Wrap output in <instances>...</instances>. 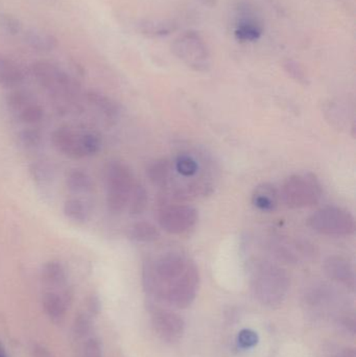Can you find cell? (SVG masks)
<instances>
[{"label":"cell","instance_id":"cell-1","mask_svg":"<svg viewBox=\"0 0 356 357\" xmlns=\"http://www.w3.org/2000/svg\"><path fill=\"white\" fill-rule=\"evenodd\" d=\"M142 287L152 303L187 308L200 287V273L192 258L181 252H167L142 266Z\"/></svg>","mask_w":356,"mask_h":357},{"label":"cell","instance_id":"cell-2","mask_svg":"<svg viewBox=\"0 0 356 357\" xmlns=\"http://www.w3.org/2000/svg\"><path fill=\"white\" fill-rule=\"evenodd\" d=\"M250 287L255 299L269 308L282 305L290 291L288 272L271 260L251 257L248 261Z\"/></svg>","mask_w":356,"mask_h":357},{"label":"cell","instance_id":"cell-3","mask_svg":"<svg viewBox=\"0 0 356 357\" xmlns=\"http://www.w3.org/2000/svg\"><path fill=\"white\" fill-rule=\"evenodd\" d=\"M107 187V206L112 213L125 211L130 195L135 186L131 169L121 161H111L105 169Z\"/></svg>","mask_w":356,"mask_h":357},{"label":"cell","instance_id":"cell-4","mask_svg":"<svg viewBox=\"0 0 356 357\" xmlns=\"http://www.w3.org/2000/svg\"><path fill=\"white\" fill-rule=\"evenodd\" d=\"M323 195L321 182L313 173L295 174L284 181L281 197L293 209L317 205Z\"/></svg>","mask_w":356,"mask_h":357},{"label":"cell","instance_id":"cell-5","mask_svg":"<svg viewBox=\"0 0 356 357\" xmlns=\"http://www.w3.org/2000/svg\"><path fill=\"white\" fill-rule=\"evenodd\" d=\"M31 75L37 83L54 98L72 100L79 96V84L52 63L46 61L33 63Z\"/></svg>","mask_w":356,"mask_h":357},{"label":"cell","instance_id":"cell-6","mask_svg":"<svg viewBox=\"0 0 356 357\" xmlns=\"http://www.w3.org/2000/svg\"><path fill=\"white\" fill-rule=\"evenodd\" d=\"M173 54L188 68L204 73L211 66L208 45L200 33L186 31L180 33L171 44Z\"/></svg>","mask_w":356,"mask_h":357},{"label":"cell","instance_id":"cell-7","mask_svg":"<svg viewBox=\"0 0 356 357\" xmlns=\"http://www.w3.org/2000/svg\"><path fill=\"white\" fill-rule=\"evenodd\" d=\"M311 230L332 237L350 236L355 231V218L348 210L327 206L317 210L307 220Z\"/></svg>","mask_w":356,"mask_h":357},{"label":"cell","instance_id":"cell-8","mask_svg":"<svg viewBox=\"0 0 356 357\" xmlns=\"http://www.w3.org/2000/svg\"><path fill=\"white\" fill-rule=\"evenodd\" d=\"M263 248L276 259L291 264L313 259L317 254L314 245L309 241L293 239L281 235L269 236Z\"/></svg>","mask_w":356,"mask_h":357},{"label":"cell","instance_id":"cell-9","mask_svg":"<svg viewBox=\"0 0 356 357\" xmlns=\"http://www.w3.org/2000/svg\"><path fill=\"white\" fill-rule=\"evenodd\" d=\"M198 220V210L190 205L171 204L159 210V225L169 234L180 235L187 232L196 226Z\"/></svg>","mask_w":356,"mask_h":357},{"label":"cell","instance_id":"cell-10","mask_svg":"<svg viewBox=\"0 0 356 357\" xmlns=\"http://www.w3.org/2000/svg\"><path fill=\"white\" fill-rule=\"evenodd\" d=\"M148 308L153 327L160 339L169 343H176L181 340L185 331V322L180 314L152 302H148Z\"/></svg>","mask_w":356,"mask_h":357},{"label":"cell","instance_id":"cell-11","mask_svg":"<svg viewBox=\"0 0 356 357\" xmlns=\"http://www.w3.org/2000/svg\"><path fill=\"white\" fill-rule=\"evenodd\" d=\"M323 270L330 280L355 291V266L348 258L342 255L330 256L324 261Z\"/></svg>","mask_w":356,"mask_h":357},{"label":"cell","instance_id":"cell-12","mask_svg":"<svg viewBox=\"0 0 356 357\" xmlns=\"http://www.w3.org/2000/svg\"><path fill=\"white\" fill-rule=\"evenodd\" d=\"M52 142L58 152L69 158H85L82 150L81 134H77L68 126H63L54 130L52 134Z\"/></svg>","mask_w":356,"mask_h":357},{"label":"cell","instance_id":"cell-13","mask_svg":"<svg viewBox=\"0 0 356 357\" xmlns=\"http://www.w3.org/2000/svg\"><path fill=\"white\" fill-rule=\"evenodd\" d=\"M86 100L90 106L93 107L98 112L104 117L107 123L113 125L121 117V106L113 98H109L106 94L98 91H88L86 93Z\"/></svg>","mask_w":356,"mask_h":357},{"label":"cell","instance_id":"cell-14","mask_svg":"<svg viewBox=\"0 0 356 357\" xmlns=\"http://www.w3.org/2000/svg\"><path fill=\"white\" fill-rule=\"evenodd\" d=\"M279 192L271 183H261L252 193V204L263 212H273L277 208Z\"/></svg>","mask_w":356,"mask_h":357},{"label":"cell","instance_id":"cell-15","mask_svg":"<svg viewBox=\"0 0 356 357\" xmlns=\"http://www.w3.org/2000/svg\"><path fill=\"white\" fill-rule=\"evenodd\" d=\"M24 73L15 61L0 54V87L15 89L22 85Z\"/></svg>","mask_w":356,"mask_h":357},{"label":"cell","instance_id":"cell-16","mask_svg":"<svg viewBox=\"0 0 356 357\" xmlns=\"http://www.w3.org/2000/svg\"><path fill=\"white\" fill-rule=\"evenodd\" d=\"M263 33V25L250 14L242 17L234 29V37L238 41L255 42L261 39Z\"/></svg>","mask_w":356,"mask_h":357},{"label":"cell","instance_id":"cell-17","mask_svg":"<svg viewBox=\"0 0 356 357\" xmlns=\"http://www.w3.org/2000/svg\"><path fill=\"white\" fill-rule=\"evenodd\" d=\"M42 305H43L44 312L52 322L62 323L68 308L62 296L52 291H47L42 298Z\"/></svg>","mask_w":356,"mask_h":357},{"label":"cell","instance_id":"cell-18","mask_svg":"<svg viewBox=\"0 0 356 357\" xmlns=\"http://www.w3.org/2000/svg\"><path fill=\"white\" fill-rule=\"evenodd\" d=\"M41 278L46 287L60 289L66 285V271L59 260H50L42 268Z\"/></svg>","mask_w":356,"mask_h":357},{"label":"cell","instance_id":"cell-19","mask_svg":"<svg viewBox=\"0 0 356 357\" xmlns=\"http://www.w3.org/2000/svg\"><path fill=\"white\" fill-rule=\"evenodd\" d=\"M127 236L135 243H154L160 237V232L156 226L148 222H138L127 228Z\"/></svg>","mask_w":356,"mask_h":357},{"label":"cell","instance_id":"cell-20","mask_svg":"<svg viewBox=\"0 0 356 357\" xmlns=\"http://www.w3.org/2000/svg\"><path fill=\"white\" fill-rule=\"evenodd\" d=\"M173 165L167 159H158L148 167V177L150 182L159 187H167L171 183Z\"/></svg>","mask_w":356,"mask_h":357},{"label":"cell","instance_id":"cell-21","mask_svg":"<svg viewBox=\"0 0 356 357\" xmlns=\"http://www.w3.org/2000/svg\"><path fill=\"white\" fill-rule=\"evenodd\" d=\"M67 188L73 193H87L93 189V182L87 172L75 169L67 174Z\"/></svg>","mask_w":356,"mask_h":357},{"label":"cell","instance_id":"cell-22","mask_svg":"<svg viewBox=\"0 0 356 357\" xmlns=\"http://www.w3.org/2000/svg\"><path fill=\"white\" fill-rule=\"evenodd\" d=\"M24 40L29 44V47L37 50V52H52L58 45V41L54 36L43 33V31H27L25 33Z\"/></svg>","mask_w":356,"mask_h":357},{"label":"cell","instance_id":"cell-23","mask_svg":"<svg viewBox=\"0 0 356 357\" xmlns=\"http://www.w3.org/2000/svg\"><path fill=\"white\" fill-rule=\"evenodd\" d=\"M63 212L68 220L77 224H84L87 222L90 215L87 204L79 199H67L63 206Z\"/></svg>","mask_w":356,"mask_h":357},{"label":"cell","instance_id":"cell-24","mask_svg":"<svg viewBox=\"0 0 356 357\" xmlns=\"http://www.w3.org/2000/svg\"><path fill=\"white\" fill-rule=\"evenodd\" d=\"M176 29V24L171 21L146 20L139 24V31L148 37L158 38L171 35Z\"/></svg>","mask_w":356,"mask_h":357},{"label":"cell","instance_id":"cell-25","mask_svg":"<svg viewBox=\"0 0 356 357\" xmlns=\"http://www.w3.org/2000/svg\"><path fill=\"white\" fill-rule=\"evenodd\" d=\"M148 195L146 189L141 184L136 183L130 195L129 203H127V209L132 216H138L144 213L148 208Z\"/></svg>","mask_w":356,"mask_h":357},{"label":"cell","instance_id":"cell-26","mask_svg":"<svg viewBox=\"0 0 356 357\" xmlns=\"http://www.w3.org/2000/svg\"><path fill=\"white\" fill-rule=\"evenodd\" d=\"M29 175L39 185H47L54 178V171L47 162L36 161L29 167Z\"/></svg>","mask_w":356,"mask_h":357},{"label":"cell","instance_id":"cell-27","mask_svg":"<svg viewBox=\"0 0 356 357\" xmlns=\"http://www.w3.org/2000/svg\"><path fill=\"white\" fill-rule=\"evenodd\" d=\"M173 167L176 172L183 178L194 177L199 172L198 161L192 155L185 154V153L178 155Z\"/></svg>","mask_w":356,"mask_h":357},{"label":"cell","instance_id":"cell-28","mask_svg":"<svg viewBox=\"0 0 356 357\" xmlns=\"http://www.w3.org/2000/svg\"><path fill=\"white\" fill-rule=\"evenodd\" d=\"M349 112H350L349 108H346L343 105L332 102L328 108H326L325 116L328 121H332V126L339 129H343L348 125Z\"/></svg>","mask_w":356,"mask_h":357},{"label":"cell","instance_id":"cell-29","mask_svg":"<svg viewBox=\"0 0 356 357\" xmlns=\"http://www.w3.org/2000/svg\"><path fill=\"white\" fill-rule=\"evenodd\" d=\"M31 102H33V96L24 90H13L6 96V105L13 112H20Z\"/></svg>","mask_w":356,"mask_h":357},{"label":"cell","instance_id":"cell-30","mask_svg":"<svg viewBox=\"0 0 356 357\" xmlns=\"http://www.w3.org/2000/svg\"><path fill=\"white\" fill-rule=\"evenodd\" d=\"M93 323H92L91 316L85 312H79L75 316L73 321L72 333L77 339H86L89 337L92 333Z\"/></svg>","mask_w":356,"mask_h":357},{"label":"cell","instance_id":"cell-31","mask_svg":"<svg viewBox=\"0 0 356 357\" xmlns=\"http://www.w3.org/2000/svg\"><path fill=\"white\" fill-rule=\"evenodd\" d=\"M18 117L22 123L35 125V123H40L43 119L44 110L40 105L33 102L22 109L18 113Z\"/></svg>","mask_w":356,"mask_h":357},{"label":"cell","instance_id":"cell-32","mask_svg":"<svg viewBox=\"0 0 356 357\" xmlns=\"http://www.w3.org/2000/svg\"><path fill=\"white\" fill-rule=\"evenodd\" d=\"M284 68L286 73L297 83L309 85V77H307V73H305L304 68L300 63L292 60V59H288V60L284 61Z\"/></svg>","mask_w":356,"mask_h":357},{"label":"cell","instance_id":"cell-33","mask_svg":"<svg viewBox=\"0 0 356 357\" xmlns=\"http://www.w3.org/2000/svg\"><path fill=\"white\" fill-rule=\"evenodd\" d=\"M81 146L85 157L94 156L102 150V140L93 133L81 134Z\"/></svg>","mask_w":356,"mask_h":357},{"label":"cell","instance_id":"cell-34","mask_svg":"<svg viewBox=\"0 0 356 357\" xmlns=\"http://www.w3.org/2000/svg\"><path fill=\"white\" fill-rule=\"evenodd\" d=\"M18 137L22 146L26 149L38 148L42 142L41 132L38 129H33V128L22 130L19 133Z\"/></svg>","mask_w":356,"mask_h":357},{"label":"cell","instance_id":"cell-35","mask_svg":"<svg viewBox=\"0 0 356 357\" xmlns=\"http://www.w3.org/2000/svg\"><path fill=\"white\" fill-rule=\"evenodd\" d=\"M259 337L252 329H242L238 333V344L242 349H251L258 344Z\"/></svg>","mask_w":356,"mask_h":357},{"label":"cell","instance_id":"cell-36","mask_svg":"<svg viewBox=\"0 0 356 357\" xmlns=\"http://www.w3.org/2000/svg\"><path fill=\"white\" fill-rule=\"evenodd\" d=\"M82 357H104L102 343L98 337H90L86 340Z\"/></svg>","mask_w":356,"mask_h":357},{"label":"cell","instance_id":"cell-37","mask_svg":"<svg viewBox=\"0 0 356 357\" xmlns=\"http://www.w3.org/2000/svg\"><path fill=\"white\" fill-rule=\"evenodd\" d=\"M0 27L10 35H16L21 31V24L18 19L10 15L0 14Z\"/></svg>","mask_w":356,"mask_h":357},{"label":"cell","instance_id":"cell-38","mask_svg":"<svg viewBox=\"0 0 356 357\" xmlns=\"http://www.w3.org/2000/svg\"><path fill=\"white\" fill-rule=\"evenodd\" d=\"M86 308H87L88 314L91 317L98 316L102 310V303H100V297L96 294H91L86 300Z\"/></svg>","mask_w":356,"mask_h":357},{"label":"cell","instance_id":"cell-39","mask_svg":"<svg viewBox=\"0 0 356 357\" xmlns=\"http://www.w3.org/2000/svg\"><path fill=\"white\" fill-rule=\"evenodd\" d=\"M341 324L351 335H355L356 323L355 314H347V316H345L342 321H341Z\"/></svg>","mask_w":356,"mask_h":357},{"label":"cell","instance_id":"cell-40","mask_svg":"<svg viewBox=\"0 0 356 357\" xmlns=\"http://www.w3.org/2000/svg\"><path fill=\"white\" fill-rule=\"evenodd\" d=\"M33 357H52L47 349L39 345L33 346Z\"/></svg>","mask_w":356,"mask_h":357},{"label":"cell","instance_id":"cell-41","mask_svg":"<svg viewBox=\"0 0 356 357\" xmlns=\"http://www.w3.org/2000/svg\"><path fill=\"white\" fill-rule=\"evenodd\" d=\"M334 357H356L355 348L346 347L341 349Z\"/></svg>","mask_w":356,"mask_h":357},{"label":"cell","instance_id":"cell-42","mask_svg":"<svg viewBox=\"0 0 356 357\" xmlns=\"http://www.w3.org/2000/svg\"><path fill=\"white\" fill-rule=\"evenodd\" d=\"M0 357H8L6 349H4L3 345L1 343H0Z\"/></svg>","mask_w":356,"mask_h":357}]
</instances>
